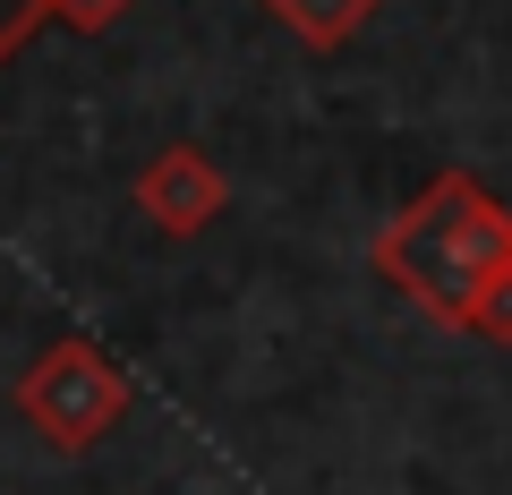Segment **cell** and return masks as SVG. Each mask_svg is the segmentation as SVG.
Returning <instances> with one entry per match:
<instances>
[{"instance_id":"5b68a950","label":"cell","mask_w":512,"mask_h":495,"mask_svg":"<svg viewBox=\"0 0 512 495\" xmlns=\"http://www.w3.org/2000/svg\"><path fill=\"white\" fill-rule=\"evenodd\" d=\"M43 18L77 26V35H103V26H120V18H128V0H43Z\"/></svg>"},{"instance_id":"6da1fadb","label":"cell","mask_w":512,"mask_h":495,"mask_svg":"<svg viewBox=\"0 0 512 495\" xmlns=\"http://www.w3.org/2000/svg\"><path fill=\"white\" fill-rule=\"evenodd\" d=\"M376 274L427 316L470 333L478 299L512 274V205L487 197L470 171H436L402 214L376 231Z\"/></svg>"},{"instance_id":"3957f363","label":"cell","mask_w":512,"mask_h":495,"mask_svg":"<svg viewBox=\"0 0 512 495\" xmlns=\"http://www.w3.org/2000/svg\"><path fill=\"white\" fill-rule=\"evenodd\" d=\"M222 205H231V171L205 146H163L137 171V214L154 231H171V239H197L205 222H222Z\"/></svg>"},{"instance_id":"7a4b0ae2","label":"cell","mask_w":512,"mask_h":495,"mask_svg":"<svg viewBox=\"0 0 512 495\" xmlns=\"http://www.w3.org/2000/svg\"><path fill=\"white\" fill-rule=\"evenodd\" d=\"M18 410L60 444V453H86V444H103L111 427L128 419V367L111 359L103 342L69 333V342H52L18 376Z\"/></svg>"},{"instance_id":"277c9868","label":"cell","mask_w":512,"mask_h":495,"mask_svg":"<svg viewBox=\"0 0 512 495\" xmlns=\"http://www.w3.org/2000/svg\"><path fill=\"white\" fill-rule=\"evenodd\" d=\"M376 9H384V0H265V18H274L282 35H299L308 52H342Z\"/></svg>"},{"instance_id":"8992f818","label":"cell","mask_w":512,"mask_h":495,"mask_svg":"<svg viewBox=\"0 0 512 495\" xmlns=\"http://www.w3.org/2000/svg\"><path fill=\"white\" fill-rule=\"evenodd\" d=\"M470 333H478V342H495V350H512V274L495 282L487 299H478V316H470Z\"/></svg>"},{"instance_id":"52a82bcc","label":"cell","mask_w":512,"mask_h":495,"mask_svg":"<svg viewBox=\"0 0 512 495\" xmlns=\"http://www.w3.org/2000/svg\"><path fill=\"white\" fill-rule=\"evenodd\" d=\"M35 26H52V18H43V0H0V60L18 52V43L35 35Z\"/></svg>"}]
</instances>
